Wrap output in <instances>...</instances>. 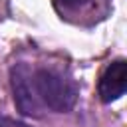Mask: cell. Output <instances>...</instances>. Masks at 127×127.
<instances>
[{"label": "cell", "mask_w": 127, "mask_h": 127, "mask_svg": "<svg viewBox=\"0 0 127 127\" xmlns=\"http://www.w3.org/2000/svg\"><path fill=\"white\" fill-rule=\"evenodd\" d=\"M10 83L14 93V103L22 115L28 117H42V103L38 101V95L34 91L32 83V67L28 64H16L10 69Z\"/></svg>", "instance_id": "7a4b0ae2"}, {"label": "cell", "mask_w": 127, "mask_h": 127, "mask_svg": "<svg viewBox=\"0 0 127 127\" xmlns=\"http://www.w3.org/2000/svg\"><path fill=\"white\" fill-rule=\"evenodd\" d=\"M105 4V0H54V8L62 14V18L69 16H91L93 10Z\"/></svg>", "instance_id": "277c9868"}, {"label": "cell", "mask_w": 127, "mask_h": 127, "mask_svg": "<svg viewBox=\"0 0 127 127\" xmlns=\"http://www.w3.org/2000/svg\"><path fill=\"white\" fill-rule=\"evenodd\" d=\"M0 127H30L22 121H16L12 117H0Z\"/></svg>", "instance_id": "5b68a950"}, {"label": "cell", "mask_w": 127, "mask_h": 127, "mask_svg": "<svg viewBox=\"0 0 127 127\" xmlns=\"http://www.w3.org/2000/svg\"><path fill=\"white\" fill-rule=\"evenodd\" d=\"M32 83L42 107L56 113H67L73 109L79 89L69 75L52 67H38L32 69Z\"/></svg>", "instance_id": "6da1fadb"}, {"label": "cell", "mask_w": 127, "mask_h": 127, "mask_svg": "<svg viewBox=\"0 0 127 127\" xmlns=\"http://www.w3.org/2000/svg\"><path fill=\"white\" fill-rule=\"evenodd\" d=\"M127 89V62L123 58L113 60L101 73L97 83V95L103 103L117 101Z\"/></svg>", "instance_id": "3957f363"}]
</instances>
